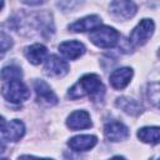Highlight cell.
<instances>
[{"mask_svg": "<svg viewBox=\"0 0 160 160\" xmlns=\"http://www.w3.org/2000/svg\"><path fill=\"white\" fill-rule=\"evenodd\" d=\"M104 91L105 88L100 76L96 74H88L84 75L72 88L69 89L68 96L72 100L84 96H91L92 99H96L101 98L104 95Z\"/></svg>", "mask_w": 160, "mask_h": 160, "instance_id": "cell-1", "label": "cell"}, {"mask_svg": "<svg viewBox=\"0 0 160 160\" xmlns=\"http://www.w3.org/2000/svg\"><path fill=\"white\" fill-rule=\"evenodd\" d=\"M89 39L96 46L102 48V49H109V48H114L119 42L120 34L114 28L99 26L90 32Z\"/></svg>", "mask_w": 160, "mask_h": 160, "instance_id": "cell-2", "label": "cell"}, {"mask_svg": "<svg viewBox=\"0 0 160 160\" xmlns=\"http://www.w3.org/2000/svg\"><path fill=\"white\" fill-rule=\"evenodd\" d=\"M2 96L11 102H22L30 98V91L26 85L20 80L6 81L2 85Z\"/></svg>", "mask_w": 160, "mask_h": 160, "instance_id": "cell-3", "label": "cell"}, {"mask_svg": "<svg viewBox=\"0 0 160 160\" xmlns=\"http://www.w3.org/2000/svg\"><path fill=\"white\" fill-rule=\"evenodd\" d=\"M154 29H155V25L151 19H142L131 31L130 38H129L130 42L135 46L144 45L152 35Z\"/></svg>", "mask_w": 160, "mask_h": 160, "instance_id": "cell-4", "label": "cell"}, {"mask_svg": "<svg viewBox=\"0 0 160 160\" xmlns=\"http://www.w3.org/2000/svg\"><path fill=\"white\" fill-rule=\"evenodd\" d=\"M2 125H1V135L4 140L8 141H19L24 134H25V126L22 124V121L14 119L10 120L9 122H5V119L1 120Z\"/></svg>", "mask_w": 160, "mask_h": 160, "instance_id": "cell-5", "label": "cell"}, {"mask_svg": "<svg viewBox=\"0 0 160 160\" xmlns=\"http://www.w3.org/2000/svg\"><path fill=\"white\" fill-rule=\"evenodd\" d=\"M35 92H36V100L45 106H52L58 102V98L54 94V91L50 89V86L42 81V80H36L34 82Z\"/></svg>", "mask_w": 160, "mask_h": 160, "instance_id": "cell-6", "label": "cell"}, {"mask_svg": "<svg viewBox=\"0 0 160 160\" xmlns=\"http://www.w3.org/2000/svg\"><path fill=\"white\" fill-rule=\"evenodd\" d=\"M44 71L48 76H56V78H61L64 75H66L69 72V65L61 60L60 58H58L56 55H51L46 59L45 66H44Z\"/></svg>", "mask_w": 160, "mask_h": 160, "instance_id": "cell-7", "label": "cell"}, {"mask_svg": "<svg viewBox=\"0 0 160 160\" xmlns=\"http://www.w3.org/2000/svg\"><path fill=\"white\" fill-rule=\"evenodd\" d=\"M104 132H105V136L114 142L125 140L129 136V129L122 122H119V121L108 122L104 128Z\"/></svg>", "mask_w": 160, "mask_h": 160, "instance_id": "cell-8", "label": "cell"}, {"mask_svg": "<svg viewBox=\"0 0 160 160\" xmlns=\"http://www.w3.org/2000/svg\"><path fill=\"white\" fill-rule=\"evenodd\" d=\"M110 11L119 19H130L136 14V5L131 1H112Z\"/></svg>", "mask_w": 160, "mask_h": 160, "instance_id": "cell-9", "label": "cell"}, {"mask_svg": "<svg viewBox=\"0 0 160 160\" xmlns=\"http://www.w3.org/2000/svg\"><path fill=\"white\" fill-rule=\"evenodd\" d=\"M131 78H132V70L130 68H120L111 72L109 81L114 89L121 90L128 86Z\"/></svg>", "mask_w": 160, "mask_h": 160, "instance_id": "cell-10", "label": "cell"}, {"mask_svg": "<svg viewBox=\"0 0 160 160\" xmlns=\"http://www.w3.org/2000/svg\"><path fill=\"white\" fill-rule=\"evenodd\" d=\"M66 125L71 130H79V129H88L91 126L90 115L85 110H78L69 115L66 120Z\"/></svg>", "mask_w": 160, "mask_h": 160, "instance_id": "cell-11", "label": "cell"}, {"mask_svg": "<svg viewBox=\"0 0 160 160\" xmlns=\"http://www.w3.org/2000/svg\"><path fill=\"white\" fill-rule=\"evenodd\" d=\"M101 24V19L98 15H89L85 16L72 24L69 25V29L74 32H82V31H92L96 28H99Z\"/></svg>", "mask_w": 160, "mask_h": 160, "instance_id": "cell-12", "label": "cell"}, {"mask_svg": "<svg viewBox=\"0 0 160 160\" xmlns=\"http://www.w3.org/2000/svg\"><path fill=\"white\" fill-rule=\"evenodd\" d=\"M59 51L69 60H75L85 52V46L76 40L64 41L59 45Z\"/></svg>", "mask_w": 160, "mask_h": 160, "instance_id": "cell-13", "label": "cell"}, {"mask_svg": "<svg viewBox=\"0 0 160 160\" xmlns=\"http://www.w3.org/2000/svg\"><path fill=\"white\" fill-rule=\"evenodd\" d=\"M98 142L96 136L94 135H78L71 138L68 141V145L70 146V149L75 150V151H86L92 149Z\"/></svg>", "mask_w": 160, "mask_h": 160, "instance_id": "cell-14", "label": "cell"}, {"mask_svg": "<svg viewBox=\"0 0 160 160\" xmlns=\"http://www.w3.org/2000/svg\"><path fill=\"white\" fill-rule=\"evenodd\" d=\"M25 56H26V59L31 64L38 65V64L42 62L46 59V56H48V49L42 44H34V45L26 48Z\"/></svg>", "mask_w": 160, "mask_h": 160, "instance_id": "cell-15", "label": "cell"}, {"mask_svg": "<svg viewBox=\"0 0 160 160\" xmlns=\"http://www.w3.org/2000/svg\"><path fill=\"white\" fill-rule=\"evenodd\" d=\"M138 138L146 144H159L160 142V126H145L138 131Z\"/></svg>", "mask_w": 160, "mask_h": 160, "instance_id": "cell-16", "label": "cell"}, {"mask_svg": "<svg viewBox=\"0 0 160 160\" xmlns=\"http://www.w3.org/2000/svg\"><path fill=\"white\" fill-rule=\"evenodd\" d=\"M116 106L130 115H138L141 111L140 104L136 100L130 99V98H119L116 100Z\"/></svg>", "mask_w": 160, "mask_h": 160, "instance_id": "cell-17", "label": "cell"}, {"mask_svg": "<svg viewBox=\"0 0 160 160\" xmlns=\"http://www.w3.org/2000/svg\"><path fill=\"white\" fill-rule=\"evenodd\" d=\"M148 99L149 101L156 106L158 109H160V81H155V82H150L148 85Z\"/></svg>", "mask_w": 160, "mask_h": 160, "instance_id": "cell-18", "label": "cell"}, {"mask_svg": "<svg viewBox=\"0 0 160 160\" xmlns=\"http://www.w3.org/2000/svg\"><path fill=\"white\" fill-rule=\"evenodd\" d=\"M21 76V70L16 66H6L1 70V79L6 82V81H11V80H18Z\"/></svg>", "mask_w": 160, "mask_h": 160, "instance_id": "cell-19", "label": "cell"}, {"mask_svg": "<svg viewBox=\"0 0 160 160\" xmlns=\"http://www.w3.org/2000/svg\"><path fill=\"white\" fill-rule=\"evenodd\" d=\"M1 51L2 52H5L11 45H12V41H11V39H10V36H8L4 31L1 32Z\"/></svg>", "mask_w": 160, "mask_h": 160, "instance_id": "cell-20", "label": "cell"}, {"mask_svg": "<svg viewBox=\"0 0 160 160\" xmlns=\"http://www.w3.org/2000/svg\"><path fill=\"white\" fill-rule=\"evenodd\" d=\"M18 160H51V159H39V158L30 156V155H22V156H20Z\"/></svg>", "mask_w": 160, "mask_h": 160, "instance_id": "cell-21", "label": "cell"}, {"mask_svg": "<svg viewBox=\"0 0 160 160\" xmlns=\"http://www.w3.org/2000/svg\"><path fill=\"white\" fill-rule=\"evenodd\" d=\"M24 4H26V5H41L42 1H24Z\"/></svg>", "mask_w": 160, "mask_h": 160, "instance_id": "cell-22", "label": "cell"}, {"mask_svg": "<svg viewBox=\"0 0 160 160\" xmlns=\"http://www.w3.org/2000/svg\"><path fill=\"white\" fill-rule=\"evenodd\" d=\"M110 160H125V158H122V156H114Z\"/></svg>", "mask_w": 160, "mask_h": 160, "instance_id": "cell-23", "label": "cell"}, {"mask_svg": "<svg viewBox=\"0 0 160 160\" xmlns=\"http://www.w3.org/2000/svg\"><path fill=\"white\" fill-rule=\"evenodd\" d=\"M158 55H159V58H160V49H159V52H158Z\"/></svg>", "mask_w": 160, "mask_h": 160, "instance_id": "cell-24", "label": "cell"}, {"mask_svg": "<svg viewBox=\"0 0 160 160\" xmlns=\"http://www.w3.org/2000/svg\"><path fill=\"white\" fill-rule=\"evenodd\" d=\"M1 160H8V159H5V158H4V159H1Z\"/></svg>", "mask_w": 160, "mask_h": 160, "instance_id": "cell-25", "label": "cell"}]
</instances>
